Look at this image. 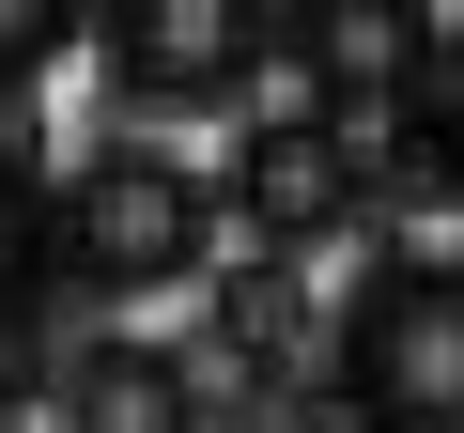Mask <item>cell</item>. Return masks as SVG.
Here are the masks:
<instances>
[{
  "mask_svg": "<svg viewBox=\"0 0 464 433\" xmlns=\"http://www.w3.org/2000/svg\"><path fill=\"white\" fill-rule=\"evenodd\" d=\"M217 233H232V201H217V170L201 155H170V140H93L78 170H63V264L93 279V294H201L217 279Z\"/></svg>",
  "mask_w": 464,
  "mask_h": 433,
  "instance_id": "obj_1",
  "label": "cell"
},
{
  "mask_svg": "<svg viewBox=\"0 0 464 433\" xmlns=\"http://www.w3.org/2000/svg\"><path fill=\"white\" fill-rule=\"evenodd\" d=\"M325 402L356 433H464V264H356L325 310Z\"/></svg>",
  "mask_w": 464,
  "mask_h": 433,
  "instance_id": "obj_2",
  "label": "cell"
},
{
  "mask_svg": "<svg viewBox=\"0 0 464 433\" xmlns=\"http://www.w3.org/2000/svg\"><path fill=\"white\" fill-rule=\"evenodd\" d=\"M93 78H109L124 140L264 109V16H232V0H140V16H93Z\"/></svg>",
  "mask_w": 464,
  "mask_h": 433,
  "instance_id": "obj_3",
  "label": "cell"
},
{
  "mask_svg": "<svg viewBox=\"0 0 464 433\" xmlns=\"http://www.w3.org/2000/svg\"><path fill=\"white\" fill-rule=\"evenodd\" d=\"M217 201H232V233H248V264H310V248L356 233V201H372V140L325 124V109H248V124H232Z\"/></svg>",
  "mask_w": 464,
  "mask_h": 433,
  "instance_id": "obj_4",
  "label": "cell"
},
{
  "mask_svg": "<svg viewBox=\"0 0 464 433\" xmlns=\"http://www.w3.org/2000/svg\"><path fill=\"white\" fill-rule=\"evenodd\" d=\"M63 433H217V387L186 341H78L63 356Z\"/></svg>",
  "mask_w": 464,
  "mask_h": 433,
  "instance_id": "obj_5",
  "label": "cell"
},
{
  "mask_svg": "<svg viewBox=\"0 0 464 433\" xmlns=\"http://www.w3.org/2000/svg\"><path fill=\"white\" fill-rule=\"evenodd\" d=\"M47 264H63V186H32L16 155H0V325L47 294Z\"/></svg>",
  "mask_w": 464,
  "mask_h": 433,
  "instance_id": "obj_6",
  "label": "cell"
},
{
  "mask_svg": "<svg viewBox=\"0 0 464 433\" xmlns=\"http://www.w3.org/2000/svg\"><path fill=\"white\" fill-rule=\"evenodd\" d=\"M93 32H63V16H0V93H32V78H63Z\"/></svg>",
  "mask_w": 464,
  "mask_h": 433,
  "instance_id": "obj_7",
  "label": "cell"
}]
</instances>
